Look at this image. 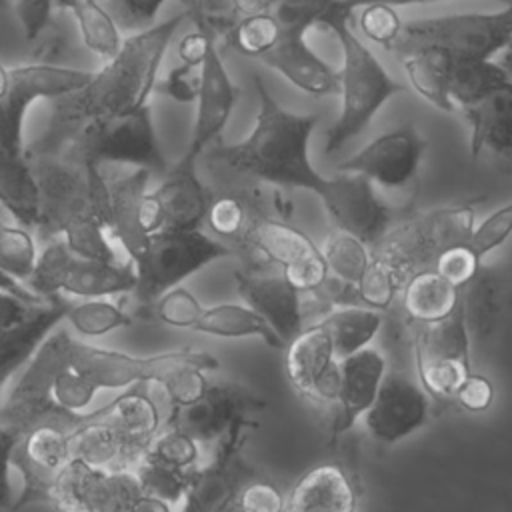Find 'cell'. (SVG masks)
<instances>
[{
  "instance_id": "obj_2",
  "label": "cell",
  "mask_w": 512,
  "mask_h": 512,
  "mask_svg": "<svg viewBox=\"0 0 512 512\" xmlns=\"http://www.w3.org/2000/svg\"><path fill=\"white\" fill-rule=\"evenodd\" d=\"M254 90L258 114L250 134L220 148L218 156L230 168L258 180L318 194L326 176L314 168L308 152L318 116L286 110L258 76L254 78Z\"/></svg>"
},
{
  "instance_id": "obj_14",
  "label": "cell",
  "mask_w": 512,
  "mask_h": 512,
  "mask_svg": "<svg viewBox=\"0 0 512 512\" xmlns=\"http://www.w3.org/2000/svg\"><path fill=\"white\" fill-rule=\"evenodd\" d=\"M262 406L264 402L242 384L208 382L200 398L186 406H172L162 424H174L188 432L200 448L214 450L230 434L254 426L250 414Z\"/></svg>"
},
{
  "instance_id": "obj_38",
  "label": "cell",
  "mask_w": 512,
  "mask_h": 512,
  "mask_svg": "<svg viewBox=\"0 0 512 512\" xmlns=\"http://www.w3.org/2000/svg\"><path fill=\"white\" fill-rule=\"evenodd\" d=\"M510 84V72L492 58H462L452 62L448 94L452 104L466 108Z\"/></svg>"
},
{
  "instance_id": "obj_30",
  "label": "cell",
  "mask_w": 512,
  "mask_h": 512,
  "mask_svg": "<svg viewBox=\"0 0 512 512\" xmlns=\"http://www.w3.org/2000/svg\"><path fill=\"white\" fill-rule=\"evenodd\" d=\"M470 124V150L510 156L512 152V84L464 108Z\"/></svg>"
},
{
  "instance_id": "obj_52",
  "label": "cell",
  "mask_w": 512,
  "mask_h": 512,
  "mask_svg": "<svg viewBox=\"0 0 512 512\" xmlns=\"http://www.w3.org/2000/svg\"><path fill=\"white\" fill-rule=\"evenodd\" d=\"M234 504L238 506L240 512H284L286 510V498L282 490L276 484L260 478L248 480L240 488Z\"/></svg>"
},
{
  "instance_id": "obj_43",
  "label": "cell",
  "mask_w": 512,
  "mask_h": 512,
  "mask_svg": "<svg viewBox=\"0 0 512 512\" xmlns=\"http://www.w3.org/2000/svg\"><path fill=\"white\" fill-rule=\"evenodd\" d=\"M402 284L398 272L384 258L370 252V260L356 282V294L362 306L384 312L398 298Z\"/></svg>"
},
{
  "instance_id": "obj_1",
  "label": "cell",
  "mask_w": 512,
  "mask_h": 512,
  "mask_svg": "<svg viewBox=\"0 0 512 512\" xmlns=\"http://www.w3.org/2000/svg\"><path fill=\"white\" fill-rule=\"evenodd\" d=\"M184 16L182 12L130 34L122 40L120 50L90 74L84 86L56 98L50 126L30 152H60L92 118L146 104L154 92L166 48Z\"/></svg>"
},
{
  "instance_id": "obj_61",
  "label": "cell",
  "mask_w": 512,
  "mask_h": 512,
  "mask_svg": "<svg viewBox=\"0 0 512 512\" xmlns=\"http://www.w3.org/2000/svg\"><path fill=\"white\" fill-rule=\"evenodd\" d=\"M338 4H344L348 8H358V6H366V4H386V6H408V4H420V2H436V0H336ZM504 4H510V0H500Z\"/></svg>"
},
{
  "instance_id": "obj_44",
  "label": "cell",
  "mask_w": 512,
  "mask_h": 512,
  "mask_svg": "<svg viewBox=\"0 0 512 512\" xmlns=\"http://www.w3.org/2000/svg\"><path fill=\"white\" fill-rule=\"evenodd\" d=\"M198 442L174 424H162L152 436L144 458L174 470H192L200 460Z\"/></svg>"
},
{
  "instance_id": "obj_31",
  "label": "cell",
  "mask_w": 512,
  "mask_h": 512,
  "mask_svg": "<svg viewBox=\"0 0 512 512\" xmlns=\"http://www.w3.org/2000/svg\"><path fill=\"white\" fill-rule=\"evenodd\" d=\"M458 296L470 344L488 340L496 332L502 314V280L498 272L480 264L474 278L458 290Z\"/></svg>"
},
{
  "instance_id": "obj_8",
  "label": "cell",
  "mask_w": 512,
  "mask_h": 512,
  "mask_svg": "<svg viewBox=\"0 0 512 512\" xmlns=\"http://www.w3.org/2000/svg\"><path fill=\"white\" fill-rule=\"evenodd\" d=\"M24 286L38 298H104L136 286L134 264H112L74 254L62 238L44 242Z\"/></svg>"
},
{
  "instance_id": "obj_7",
  "label": "cell",
  "mask_w": 512,
  "mask_h": 512,
  "mask_svg": "<svg viewBox=\"0 0 512 512\" xmlns=\"http://www.w3.org/2000/svg\"><path fill=\"white\" fill-rule=\"evenodd\" d=\"M232 250L202 228H160L146 236L142 250L132 258L136 272L134 294L140 302H154L166 290L206 264L230 256Z\"/></svg>"
},
{
  "instance_id": "obj_28",
  "label": "cell",
  "mask_w": 512,
  "mask_h": 512,
  "mask_svg": "<svg viewBox=\"0 0 512 512\" xmlns=\"http://www.w3.org/2000/svg\"><path fill=\"white\" fill-rule=\"evenodd\" d=\"M256 60L282 74L306 94L326 96L338 88L336 72L306 44L304 36H288Z\"/></svg>"
},
{
  "instance_id": "obj_23",
  "label": "cell",
  "mask_w": 512,
  "mask_h": 512,
  "mask_svg": "<svg viewBox=\"0 0 512 512\" xmlns=\"http://www.w3.org/2000/svg\"><path fill=\"white\" fill-rule=\"evenodd\" d=\"M386 368V356L374 346H364L338 360L340 380L334 402L338 410L332 420V434L350 430L364 416L378 392Z\"/></svg>"
},
{
  "instance_id": "obj_62",
  "label": "cell",
  "mask_w": 512,
  "mask_h": 512,
  "mask_svg": "<svg viewBox=\"0 0 512 512\" xmlns=\"http://www.w3.org/2000/svg\"><path fill=\"white\" fill-rule=\"evenodd\" d=\"M82 0H52V8H58V10H70L74 4H78Z\"/></svg>"
},
{
  "instance_id": "obj_21",
  "label": "cell",
  "mask_w": 512,
  "mask_h": 512,
  "mask_svg": "<svg viewBox=\"0 0 512 512\" xmlns=\"http://www.w3.org/2000/svg\"><path fill=\"white\" fill-rule=\"evenodd\" d=\"M234 276L244 304L258 312L284 344L304 328V294H300L282 272H236Z\"/></svg>"
},
{
  "instance_id": "obj_19",
  "label": "cell",
  "mask_w": 512,
  "mask_h": 512,
  "mask_svg": "<svg viewBox=\"0 0 512 512\" xmlns=\"http://www.w3.org/2000/svg\"><path fill=\"white\" fill-rule=\"evenodd\" d=\"M424 146L418 130L406 124L362 146L356 154L340 162L336 172L360 174L384 188H402L416 176Z\"/></svg>"
},
{
  "instance_id": "obj_45",
  "label": "cell",
  "mask_w": 512,
  "mask_h": 512,
  "mask_svg": "<svg viewBox=\"0 0 512 512\" xmlns=\"http://www.w3.org/2000/svg\"><path fill=\"white\" fill-rule=\"evenodd\" d=\"M258 220L260 218L250 216L248 206L238 196H222L218 200H210V206L204 218L208 228L218 236L234 242H244V244L252 226Z\"/></svg>"
},
{
  "instance_id": "obj_17",
  "label": "cell",
  "mask_w": 512,
  "mask_h": 512,
  "mask_svg": "<svg viewBox=\"0 0 512 512\" xmlns=\"http://www.w3.org/2000/svg\"><path fill=\"white\" fill-rule=\"evenodd\" d=\"M338 230H344L372 246L388 228L390 212L374 190V184L348 172L326 176L316 194Z\"/></svg>"
},
{
  "instance_id": "obj_59",
  "label": "cell",
  "mask_w": 512,
  "mask_h": 512,
  "mask_svg": "<svg viewBox=\"0 0 512 512\" xmlns=\"http://www.w3.org/2000/svg\"><path fill=\"white\" fill-rule=\"evenodd\" d=\"M126 512H172V504H168L160 498L142 494L140 498H136V502Z\"/></svg>"
},
{
  "instance_id": "obj_32",
  "label": "cell",
  "mask_w": 512,
  "mask_h": 512,
  "mask_svg": "<svg viewBox=\"0 0 512 512\" xmlns=\"http://www.w3.org/2000/svg\"><path fill=\"white\" fill-rule=\"evenodd\" d=\"M402 312L416 324H430L450 316L458 308V288L432 268L414 272L400 288Z\"/></svg>"
},
{
  "instance_id": "obj_55",
  "label": "cell",
  "mask_w": 512,
  "mask_h": 512,
  "mask_svg": "<svg viewBox=\"0 0 512 512\" xmlns=\"http://www.w3.org/2000/svg\"><path fill=\"white\" fill-rule=\"evenodd\" d=\"M494 400V386L492 382L478 372H472L460 382L456 388L452 402H456L466 412H484L490 408Z\"/></svg>"
},
{
  "instance_id": "obj_56",
  "label": "cell",
  "mask_w": 512,
  "mask_h": 512,
  "mask_svg": "<svg viewBox=\"0 0 512 512\" xmlns=\"http://www.w3.org/2000/svg\"><path fill=\"white\" fill-rule=\"evenodd\" d=\"M16 16L20 20L22 32L28 40L40 38L48 28L52 16V0H14Z\"/></svg>"
},
{
  "instance_id": "obj_5",
  "label": "cell",
  "mask_w": 512,
  "mask_h": 512,
  "mask_svg": "<svg viewBox=\"0 0 512 512\" xmlns=\"http://www.w3.org/2000/svg\"><path fill=\"white\" fill-rule=\"evenodd\" d=\"M58 154L94 168H102L104 164H128L132 168H144L150 174H164L168 168L148 102L92 118Z\"/></svg>"
},
{
  "instance_id": "obj_39",
  "label": "cell",
  "mask_w": 512,
  "mask_h": 512,
  "mask_svg": "<svg viewBox=\"0 0 512 512\" xmlns=\"http://www.w3.org/2000/svg\"><path fill=\"white\" fill-rule=\"evenodd\" d=\"M68 12H72L82 42L88 50H92L104 60L112 58L120 50V28L110 16L108 8L102 4V0H82L74 4Z\"/></svg>"
},
{
  "instance_id": "obj_46",
  "label": "cell",
  "mask_w": 512,
  "mask_h": 512,
  "mask_svg": "<svg viewBox=\"0 0 512 512\" xmlns=\"http://www.w3.org/2000/svg\"><path fill=\"white\" fill-rule=\"evenodd\" d=\"M270 2L272 0H196L190 14L212 32H228L240 20L266 10Z\"/></svg>"
},
{
  "instance_id": "obj_24",
  "label": "cell",
  "mask_w": 512,
  "mask_h": 512,
  "mask_svg": "<svg viewBox=\"0 0 512 512\" xmlns=\"http://www.w3.org/2000/svg\"><path fill=\"white\" fill-rule=\"evenodd\" d=\"M150 172L134 168L116 178H106V230L114 242L134 258L144 242L146 232L140 222L142 200L148 192Z\"/></svg>"
},
{
  "instance_id": "obj_40",
  "label": "cell",
  "mask_w": 512,
  "mask_h": 512,
  "mask_svg": "<svg viewBox=\"0 0 512 512\" xmlns=\"http://www.w3.org/2000/svg\"><path fill=\"white\" fill-rule=\"evenodd\" d=\"M320 254L328 268V276L356 286L370 260V246L360 238L336 228L322 244Z\"/></svg>"
},
{
  "instance_id": "obj_49",
  "label": "cell",
  "mask_w": 512,
  "mask_h": 512,
  "mask_svg": "<svg viewBox=\"0 0 512 512\" xmlns=\"http://www.w3.org/2000/svg\"><path fill=\"white\" fill-rule=\"evenodd\" d=\"M430 268L460 290L478 272L480 258L466 244H456L438 252Z\"/></svg>"
},
{
  "instance_id": "obj_29",
  "label": "cell",
  "mask_w": 512,
  "mask_h": 512,
  "mask_svg": "<svg viewBox=\"0 0 512 512\" xmlns=\"http://www.w3.org/2000/svg\"><path fill=\"white\" fill-rule=\"evenodd\" d=\"M0 204L16 224L34 232L40 216L38 184L26 148L0 142Z\"/></svg>"
},
{
  "instance_id": "obj_6",
  "label": "cell",
  "mask_w": 512,
  "mask_h": 512,
  "mask_svg": "<svg viewBox=\"0 0 512 512\" xmlns=\"http://www.w3.org/2000/svg\"><path fill=\"white\" fill-rule=\"evenodd\" d=\"M512 40V6L494 12H466L402 22L390 44V52L402 54L412 48H438L454 60L494 58Z\"/></svg>"
},
{
  "instance_id": "obj_63",
  "label": "cell",
  "mask_w": 512,
  "mask_h": 512,
  "mask_svg": "<svg viewBox=\"0 0 512 512\" xmlns=\"http://www.w3.org/2000/svg\"><path fill=\"white\" fill-rule=\"evenodd\" d=\"M222 512H240V510H238V506L232 502V504H228V506H226Z\"/></svg>"
},
{
  "instance_id": "obj_34",
  "label": "cell",
  "mask_w": 512,
  "mask_h": 512,
  "mask_svg": "<svg viewBox=\"0 0 512 512\" xmlns=\"http://www.w3.org/2000/svg\"><path fill=\"white\" fill-rule=\"evenodd\" d=\"M382 318L384 314L378 310L352 304L330 308L328 314L318 320V324L328 334L334 358L342 360L360 348L370 346V342L378 336Z\"/></svg>"
},
{
  "instance_id": "obj_12",
  "label": "cell",
  "mask_w": 512,
  "mask_h": 512,
  "mask_svg": "<svg viewBox=\"0 0 512 512\" xmlns=\"http://www.w3.org/2000/svg\"><path fill=\"white\" fill-rule=\"evenodd\" d=\"M414 366L422 390L444 402L470 374V338L466 334L460 306L446 318L418 324L412 338Z\"/></svg>"
},
{
  "instance_id": "obj_25",
  "label": "cell",
  "mask_w": 512,
  "mask_h": 512,
  "mask_svg": "<svg viewBox=\"0 0 512 512\" xmlns=\"http://www.w3.org/2000/svg\"><path fill=\"white\" fill-rule=\"evenodd\" d=\"M72 304L68 296H52L38 302L14 328L0 332V388L18 374L42 340L66 318Z\"/></svg>"
},
{
  "instance_id": "obj_18",
  "label": "cell",
  "mask_w": 512,
  "mask_h": 512,
  "mask_svg": "<svg viewBox=\"0 0 512 512\" xmlns=\"http://www.w3.org/2000/svg\"><path fill=\"white\" fill-rule=\"evenodd\" d=\"M362 418L372 438L394 444L424 426L428 394L404 370L386 368L378 392Z\"/></svg>"
},
{
  "instance_id": "obj_58",
  "label": "cell",
  "mask_w": 512,
  "mask_h": 512,
  "mask_svg": "<svg viewBox=\"0 0 512 512\" xmlns=\"http://www.w3.org/2000/svg\"><path fill=\"white\" fill-rule=\"evenodd\" d=\"M36 304L38 302H26L10 292L0 290V332L18 326L32 312Z\"/></svg>"
},
{
  "instance_id": "obj_22",
  "label": "cell",
  "mask_w": 512,
  "mask_h": 512,
  "mask_svg": "<svg viewBox=\"0 0 512 512\" xmlns=\"http://www.w3.org/2000/svg\"><path fill=\"white\" fill-rule=\"evenodd\" d=\"M200 152L186 148L174 166H168L152 196L162 212L164 228H200L210 196L198 176Z\"/></svg>"
},
{
  "instance_id": "obj_54",
  "label": "cell",
  "mask_w": 512,
  "mask_h": 512,
  "mask_svg": "<svg viewBox=\"0 0 512 512\" xmlns=\"http://www.w3.org/2000/svg\"><path fill=\"white\" fill-rule=\"evenodd\" d=\"M204 372L206 370H202L200 366H194V364L182 366L178 372H174V376L162 386V390L166 392V396L170 400V408L186 406V404L194 402L196 398H200V394L208 386Z\"/></svg>"
},
{
  "instance_id": "obj_48",
  "label": "cell",
  "mask_w": 512,
  "mask_h": 512,
  "mask_svg": "<svg viewBox=\"0 0 512 512\" xmlns=\"http://www.w3.org/2000/svg\"><path fill=\"white\" fill-rule=\"evenodd\" d=\"M204 306L184 286H174L154 300L156 318L174 328H194Z\"/></svg>"
},
{
  "instance_id": "obj_33",
  "label": "cell",
  "mask_w": 512,
  "mask_h": 512,
  "mask_svg": "<svg viewBox=\"0 0 512 512\" xmlns=\"http://www.w3.org/2000/svg\"><path fill=\"white\" fill-rule=\"evenodd\" d=\"M402 60L404 72L412 84V88L432 106L442 112H452L454 104L448 94L450 70L454 58L444 50L422 46L412 48L408 52L398 54Z\"/></svg>"
},
{
  "instance_id": "obj_50",
  "label": "cell",
  "mask_w": 512,
  "mask_h": 512,
  "mask_svg": "<svg viewBox=\"0 0 512 512\" xmlns=\"http://www.w3.org/2000/svg\"><path fill=\"white\" fill-rule=\"evenodd\" d=\"M512 230V204H504L472 228L466 246L482 260L488 252L498 248Z\"/></svg>"
},
{
  "instance_id": "obj_10",
  "label": "cell",
  "mask_w": 512,
  "mask_h": 512,
  "mask_svg": "<svg viewBox=\"0 0 512 512\" xmlns=\"http://www.w3.org/2000/svg\"><path fill=\"white\" fill-rule=\"evenodd\" d=\"M66 360L94 392L128 388L136 382H154L164 386L182 366L194 364L202 370H216L218 360L208 352L176 350L154 356H132L116 350L94 348L74 340L68 334Z\"/></svg>"
},
{
  "instance_id": "obj_41",
  "label": "cell",
  "mask_w": 512,
  "mask_h": 512,
  "mask_svg": "<svg viewBox=\"0 0 512 512\" xmlns=\"http://www.w3.org/2000/svg\"><path fill=\"white\" fill-rule=\"evenodd\" d=\"M64 320L82 336H104L130 324V314L108 296L80 298L72 300Z\"/></svg>"
},
{
  "instance_id": "obj_47",
  "label": "cell",
  "mask_w": 512,
  "mask_h": 512,
  "mask_svg": "<svg viewBox=\"0 0 512 512\" xmlns=\"http://www.w3.org/2000/svg\"><path fill=\"white\" fill-rule=\"evenodd\" d=\"M132 472L138 478L142 494L160 498L168 504H180L190 474V470H174L148 458H142Z\"/></svg>"
},
{
  "instance_id": "obj_42",
  "label": "cell",
  "mask_w": 512,
  "mask_h": 512,
  "mask_svg": "<svg viewBox=\"0 0 512 512\" xmlns=\"http://www.w3.org/2000/svg\"><path fill=\"white\" fill-rule=\"evenodd\" d=\"M38 244L32 230L8 224L0 218V272L16 282H26L38 258Z\"/></svg>"
},
{
  "instance_id": "obj_9",
  "label": "cell",
  "mask_w": 512,
  "mask_h": 512,
  "mask_svg": "<svg viewBox=\"0 0 512 512\" xmlns=\"http://www.w3.org/2000/svg\"><path fill=\"white\" fill-rule=\"evenodd\" d=\"M474 228V208L468 204L418 214L396 228H388L370 252L384 258L406 282L414 272L430 268L444 248L466 244Z\"/></svg>"
},
{
  "instance_id": "obj_26",
  "label": "cell",
  "mask_w": 512,
  "mask_h": 512,
  "mask_svg": "<svg viewBox=\"0 0 512 512\" xmlns=\"http://www.w3.org/2000/svg\"><path fill=\"white\" fill-rule=\"evenodd\" d=\"M100 416V408H98ZM92 418L70 432V458L100 470H134L150 440L128 438L100 418Z\"/></svg>"
},
{
  "instance_id": "obj_37",
  "label": "cell",
  "mask_w": 512,
  "mask_h": 512,
  "mask_svg": "<svg viewBox=\"0 0 512 512\" xmlns=\"http://www.w3.org/2000/svg\"><path fill=\"white\" fill-rule=\"evenodd\" d=\"M192 330L220 338L256 336L262 338L270 348H286V344L266 324V320L246 304H216L204 308Z\"/></svg>"
},
{
  "instance_id": "obj_16",
  "label": "cell",
  "mask_w": 512,
  "mask_h": 512,
  "mask_svg": "<svg viewBox=\"0 0 512 512\" xmlns=\"http://www.w3.org/2000/svg\"><path fill=\"white\" fill-rule=\"evenodd\" d=\"M246 430L230 434L214 450L204 466H194L180 500V512H222L232 504L240 488L256 478L254 468L240 456Z\"/></svg>"
},
{
  "instance_id": "obj_13",
  "label": "cell",
  "mask_w": 512,
  "mask_h": 512,
  "mask_svg": "<svg viewBox=\"0 0 512 512\" xmlns=\"http://www.w3.org/2000/svg\"><path fill=\"white\" fill-rule=\"evenodd\" d=\"M142 496L138 478L130 470H100L78 458L52 476L46 500L60 512H126Z\"/></svg>"
},
{
  "instance_id": "obj_3",
  "label": "cell",
  "mask_w": 512,
  "mask_h": 512,
  "mask_svg": "<svg viewBox=\"0 0 512 512\" xmlns=\"http://www.w3.org/2000/svg\"><path fill=\"white\" fill-rule=\"evenodd\" d=\"M350 12L352 8L336 4L322 24L332 30L342 48V66L336 72V90H340L342 104L326 134L324 150L328 154L358 136L390 98L406 92V86L388 74L374 52L350 28Z\"/></svg>"
},
{
  "instance_id": "obj_60",
  "label": "cell",
  "mask_w": 512,
  "mask_h": 512,
  "mask_svg": "<svg viewBox=\"0 0 512 512\" xmlns=\"http://www.w3.org/2000/svg\"><path fill=\"white\" fill-rule=\"evenodd\" d=\"M0 290L10 292V294H14V296H18V298H22L26 302H40L42 300V298L34 296L22 282H16V280H12L10 276H6L2 272H0Z\"/></svg>"
},
{
  "instance_id": "obj_27",
  "label": "cell",
  "mask_w": 512,
  "mask_h": 512,
  "mask_svg": "<svg viewBox=\"0 0 512 512\" xmlns=\"http://www.w3.org/2000/svg\"><path fill=\"white\" fill-rule=\"evenodd\" d=\"M356 502L348 472L336 462H324L298 478L284 512H356Z\"/></svg>"
},
{
  "instance_id": "obj_57",
  "label": "cell",
  "mask_w": 512,
  "mask_h": 512,
  "mask_svg": "<svg viewBox=\"0 0 512 512\" xmlns=\"http://www.w3.org/2000/svg\"><path fill=\"white\" fill-rule=\"evenodd\" d=\"M18 434L8 426L0 424V510H12V490H10V466Z\"/></svg>"
},
{
  "instance_id": "obj_35",
  "label": "cell",
  "mask_w": 512,
  "mask_h": 512,
  "mask_svg": "<svg viewBox=\"0 0 512 512\" xmlns=\"http://www.w3.org/2000/svg\"><path fill=\"white\" fill-rule=\"evenodd\" d=\"M144 384L146 382H136L128 386L126 392L100 408L98 418L128 438L152 440L164 418L154 398L144 390Z\"/></svg>"
},
{
  "instance_id": "obj_15",
  "label": "cell",
  "mask_w": 512,
  "mask_h": 512,
  "mask_svg": "<svg viewBox=\"0 0 512 512\" xmlns=\"http://www.w3.org/2000/svg\"><path fill=\"white\" fill-rule=\"evenodd\" d=\"M196 30L200 32L196 58L198 84L194 96L196 118L188 148L202 152L228 124L236 102V88L216 48L214 32L202 22H196Z\"/></svg>"
},
{
  "instance_id": "obj_4",
  "label": "cell",
  "mask_w": 512,
  "mask_h": 512,
  "mask_svg": "<svg viewBox=\"0 0 512 512\" xmlns=\"http://www.w3.org/2000/svg\"><path fill=\"white\" fill-rule=\"evenodd\" d=\"M40 198L34 232L48 242L70 226L96 218L106 222V176L102 168L84 166L64 154L26 150ZM106 228V224H104Z\"/></svg>"
},
{
  "instance_id": "obj_11",
  "label": "cell",
  "mask_w": 512,
  "mask_h": 512,
  "mask_svg": "<svg viewBox=\"0 0 512 512\" xmlns=\"http://www.w3.org/2000/svg\"><path fill=\"white\" fill-rule=\"evenodd\" d=\"M92 72L58 64H0V142L24 148V120L36 100H56L88 82Z\"/></svg>"
},
{
  "instance_id": "obj_36",
  "label": "cell",
  "mask_w": 512,
  "mask_h": 512,
  "mask_svg": "<svg viewBox=\"0 0 512 512\" xmlns=\"http://www.w3.org/2000/svg\"><path fill=\"white\" fill-rule=\"evenodd\" d=\"M246 244L262 252L270 262L278 264L280 270L296 266L320 252V248L302 230L264 216L252 226Z\"/></svg>"
},
{
  "instance_id": "obj_51",
  "label": "cell",
  "mask_w": 512,
  "mask_h": 512,
  "mask_svg": "<svg viewBox=\"0 0 512 512\" xmlns=\"http://www.w3.org/2000/svg\"><path fill=\"white\" fill-rule=\"evenodd\" d=\"M164 2L166 0H108L106 8L118 28L134 34L154 24V18Z\"/></svg>"
},
{
  "instance_id": "obj_20",
  "label": "cell",
  "mask_w": 512,
  "mask_h": 512,
  "mask_svg": "<svg viewBox=\"0 0 512 512\" xmlns=\"http://www.w3.org/2000/svg\"><path fill=\"white\" fill-rule=\"evenodd\" d=\"M286 374L298 394L308 400L334 404L338 396V360L324 328L316 322L302 328L286 344Z\"/></svg>"
},
{
  "instance_id": "obj_53",
  "label": "cell",
  "mask_w": 512,
  "mask_h": 512,
  "mask_svg": "<svg viewBox=\"0 0 512 512\" xmlns=\"http://www.w3.org/2000/svg\"><path fill=\"white\" fill-rule=\"evenodd\" d=\"M402 20L398 18L396 10L386 4H366L362 6L360 14V28L362 32L376 44L384 46L386 50L394 42Z\"/></svg>"
}]
</instances>
